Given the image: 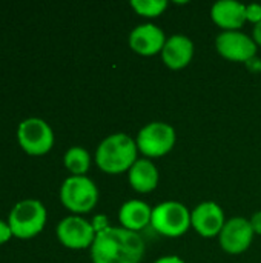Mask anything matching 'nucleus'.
Segmentation results:
<instances>
[{"mask_svg": "<svg viewBox=\"0 0 261 263\" xmlns=\"http://www.w3.org/2000/svg\"><path fill=\"white\" fill-rule=\"evenodd\" d=\"M143 256L142 236L122 227H109L97 233L91 247L92 263H140Z\"/></svg>", "mask_w": 261, "mask_h": 263, "instance_id": "f257e3e1", "label": "nucleus"}, {"mask_svg": "<svg viewBox=\"0 0 261 263\" xmlns=\"http://www.w3.org/2000/svg\"><path fill=\"white\" fill-rule=\"evenodd\" d=\"M135 139L125 133L105 137L95 151V163L106 174H122L129 171L137 160Z\"/></svg>", "mask_w": 261, "mask_h": 263, "instance_id": "f03ea898", "label": "nucleus"}, {"mask_svg": "<svg viewBox=\"0 0 261 263\" xmlns=\"http://www.w3.org/2000/svg\"><path fill=\"white\" fill-rule=\"evenodd\" d=\"M46 223V210L42 202L26 199L14 205L9 213L8 225L12 236L18 239H31L37 236Z\"/></svg>", "mask_w": 261, "mask_h": 263, "instance_id": "7ed1b4c3", "label": "nucleus"}, {"mask_svg": "<svg viewBox=\"0 0 261 263\" xmlns=\"http://www.w3.org/2000/svg\"><path fill=\"white\" fill-rule=\"evenodd\" d=\"M151 227L165 237H180L191 228V211L175 200L162 202L152 208Z\"/></svg>", "mask_w": 261, "mask_h": 263, "instance_id": "20e7f679", "label": "nucleus"}, {"mask_svg": "<svg viewBox=\"0 0 261 263\" xmlns=\"http://www.w3.org/2000/svg\"><path fill=\"white\" fill-rule=\"evenodd\" d=\"M62 203L75 214L89 213L98 202V190L86 176H71L60 188Z\"/></svg>", "mask_w": 261, "mask_h": 263, "instance_id": "39448f33", "label": "nucleus"}, {"mask_svg": "<svg viewBox=\"0 0 261 263\" xmlns=\"http://www.w3.org/2000/svg\"><path fill=\"white\" fill-rule=\"evenodd\" d=\"M177 140L174 126L166 122H151L145 125L135 139L138 151L146 156V159L162 157L172 151Z\"/></svg>", "mask_w": 261, "mask_h": 263, "instance_id": "423d86ee", "label": "nucleus"}, {"mask_svg": "<svg viewBox=\"0 0 261 263\" xmlns=\"http://www.w3.org/2000/svg\"><path fill=\"white\" fill-rule=\"evenodd\" d=\"M17 139L20 146L31 156L46 154L54 145V133L51 126L37 117H29L18 125Z\"/></svg>", "mask_w": 261, "mask_h": 263, "instance_id": "0eeeda50", "label": "nucleus"}, {"mask_svg": "<svg viewBox=\"0 0 261 263\" xmlns=\"http://www.w3.org/2000/svg\"><path fill=\"white\" fill-rule=\"evenodd\" d=\"M215 48L222 57L231 62L248 63L255 59L258 45L242 31H223L215 39Z\"/></svg>", "mask_w": 261, "mask_h": 263, "instance_id": "6e6552de", "label": "nucleus"}, {"mask_svg": "<svg viewBox=\"0 0 261 263\" xmlns=\"http://www.w3.org/2000/svg\"><path fill=\"white\" fill-rule=\"evenodd\" d=\"M57 237L66 248L85 250L92 247L95 230L91 222L78 216H69L57 225Z\"/></svg>", "mask_w": 261, "mask_h": 263, "instance_id": "1a4fd4ad", "label": "nucleus"}, {"mask_svg": "<svg viewBox=\"0 0 261 263\" xmlns=\"http://www.w3.org/2000/svg\"><path fill=\"white\" fill-rule=\"evenodd\" d=\"M254 236L255 233L248 219L232 217L226 220L223 230L220 231L218 242L222 250L228 254H242L251 247Z\"/></svg>", "mask_w": 261, "mask_h": 263, "instance_id": "9d476101", "label": "nucleus"}, {"mask_svg": "<svg viewBox=\"0 0 261 263\" xmlns=\"http://www.w3.org/2000/svg\"><path fill=\"white\" fill-rule=\"evenodd\" d=\"M225 223V213L215 202H202L191 211V227L202 237H218Z\"/></svg>", "mask_w": 261, "mask_h": 263, "instance_id": "9b49d317", "label": "nucleus"}, {"mask_svg": "<svg viewBox=\"0 0 261 263\" xmlns=\"http://www.w3.org/2000/svg\"><path fill=\"white\" fill-rule=\"evenodd\" d=\"M165 31L154 23H142L129 34V46L140 55H155L166 43Z\"/></svg>", "mask_w": 261, "mask_h": 263, "instance_id": "f8f14e48", "label": "nucleus"}, {"mask_svg": "<svg viewBox=\"0 0 261 263\" xmlns=\"http://www.w3.org/2000/svg\"><path fill=\"white\" fill-rule=\"evenodd\" d=\"M194 57V42L185 34H174L166 39V43L162 49L163 63L177 71L186 68Z\"/></svg>", "mask_w": 261, "mask_h": 263, "instance_id": "ddd939ff", "label": "nucleus"}, {"mask_svg": "<svg viewBox=\"0 0 261 263\" xmlns=\"http://www.w3.org/2000/svg\"><path fill=\"white\" fill-rule=\"evenodd\" d=\"M211 18L223 31H240L246 22V5L237 0H218L211 8Z\"/></svg>", "mask_w": 261, "mask_h": 263, "instance_id": "4468645a", "label": "nucleus"}, {"mask_svg": "<svg viewBox=\"0 0 261 263\" xmlns=\"http://www.w3.org/2000/svg\"><path fill=\"white\" fill-rule=\"evenodd\" d=\"M152 208L143 200H128L120 206L118 222L122 228L138 233L151 225Z\"/></svg>", "mask_w": 261, "mask_h": 263, "instance_id": "2eb2a0df", "label": "nucleus"}, {"mask_svg": "<svg viewBox=\"0 0 261 263\" xmlns=\"http://www.w3.org/2000/svg\"><path fill=\"white\" fill-rule=\"evenodd\" d=\"M128 179H129V185L132 186L134 191L146 194L157 188L160 174L152 160L137 159L135 163L131 166V170L128 171Z\"/></svg>", "mask_w": 261, "mask_h": 263, "instance_id": "dca6fc26", "label": "nucleus"}, {"mask_svg": "<svg viewBox=\"0 0 261 263\" xmlns=\"http://www.w3.org/2000/svg\"><path fill=\"white\" fill-rule=\"evenodd\" d=\"M63 162L72 176H85L91 166V156L85 148L72 146L65 153Z\"/></svg>", "mask_w": 261, "mask_h": 263, "instance_id": "f3484780", "label": "nucleus"}, {"mask_svg": "<svg viewBox=\"0 0 261 263\" xmlns=\"http://www.w3.org/2000/svg\"><path fill=\"white\" fill-rule=\"evenodd\" d=\"M131 8L142 17L154 18L162 15L166 8L168 2L166 0H131Z\"/></svg>", "mask_w": 261, "mask_h": 263, "instance_id": "a211bd4d", "label": "nucleus"}, {"mask_svg": "<svg viewBox=\"0 0 261 263\" xmlns=\"http://www.w3.org/2000/svg\"><path fill=\"white\" fill-rule=\"evenodd\" d=\"M246 22H251L254 26L261 22V5L260 3H249L246 5Z\"/></svg>", "mask_w": 261, "mask_h": 263, "instance_id": "6ab92c4d", "label": "nucleus"}, {"mask_svg": "<svg viewBox=\"0 0 261 263\" xmlns=\"http://www.w3.org/2000/svg\"><path fill=\"white\" fill-rule=\"evenodd\" d=\"M92 227H94V230H95V234H97V233H100V231H103V230H106V228H109L108 217H106V216H103V214L95 216V217H94V220H92Z\"/></svg>", "mask_w": 261, "mask_h": 263, "instance_id": "aec40b11", "label": "nucleus"}, {"mask_svg": "<svg viewBox=\"0 0 261 263\" xmlns=\"http://www.w3.org/2000/svg\"><path fill=\"white\" fill-rule=\"evenodd\" d=\"M12 237V231L9 228V225L3 220H0V245L8 242Z\"/></svg>", "mask_w": 261, "mask_h": 263, "instance_id": "412c9836", "label": "nucleus"}, {"mask_svg": "<svg viewBox=\"0 0 261 263\" xmlns=\"http://www.w3.org/2000/svg\"><path fill=\"white\" fill-rule=\"evenodd\" d=\"M251 227H252V230H254V233L255 234H260L261 236V211L258 213H255L252 217H251Z\"/></svg>", "mask_w": 261, "mask_h": 263, "instance_id": "4be33fe9", "label": "nucleus"}, {"mask_svg": "<svg viewBox=\"0 0 261 263\" xmlns=\"http://www.w3.org/2000/svg\"><path fill=\"white\" fill-rule=\"evenodd\" d=\"M154 263H186L182 257L178 256H163V257H158Z\"/></svg>", "mask_w": 261, "mask_h": 263, "instance_id": "5701e85b", "label": "nucleus"}, {"mask_svg": "<svg viewBox=\"0 0 261 263\" xmlns=\"http://www.w3.org/2000/svg\"><path fill=\"white\" fill-rule=\"evenodd\" d=\"M252 39L255 40V43L261 46V22L258 25L254 26V31H252Z\"/></svg>", "mask_w": 261, "mask_h": 263, "instance_id": "b1692460", "label": "nucleus"}]
</instances>
